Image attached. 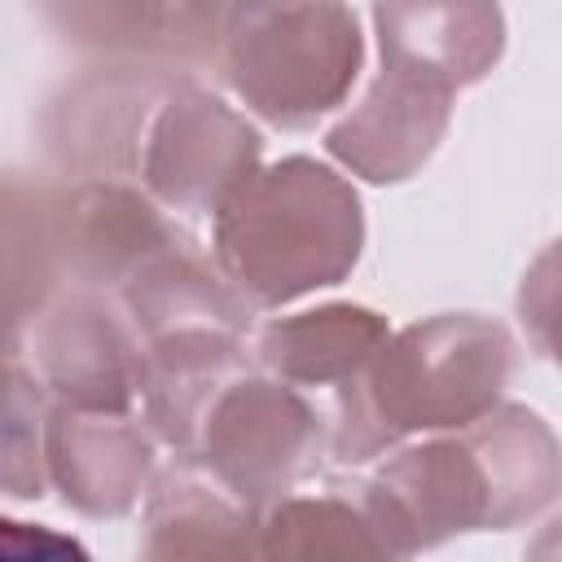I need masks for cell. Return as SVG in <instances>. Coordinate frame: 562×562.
I'll return each mask as SVG.
<instances>
[{
    "instance_id": "6da1fadb",
    "label": "cell",
    "mask_w": 562,
    "mask_h": 562,
    "mask_svg": "<svg viewBox=\"0 0 562 562\" xmlns=\"http://www.w3.org/2000/svg\"><path fill=\"white\" fill-rule=\"evenodd\" d=\"M364 496L391 558H413L470 531H509L562 496V439L536 408L501 400L470 426L422 435L378 457Z\"/></svg>"
},
{
    "instance_id": "7a4b0ae2",
    "label": "cell",
    "mask_w": 562,
    "mask_h": 562,
    "mask_svg": "<svg viewBox=\"0 0 562 562\" xmlns=\"http://www.w3.org/2000/svg\"><path fill=\"white\" fill-rule=\"evenodd\" d=\"M514 364V334L483 312H439L395 329L334 391L329 461L364 465L408 439L479 422L505 400Z\"/></svg>"
},
{
    "instance_id": "3957f363",
    "label": "cell",
    "mask_w": 562,
    "mask_h": 562,
    "mask_svg": "<svg viewBox=\"0 0 562 562\" xmlns=\"http://www.w3.org/2000/svg\"><path fill=\"white\" fill-rule=\"evenodd\" d=\"M211 220V255L255 312L347 281L364 250L360 193L307 154L263 162Z\"/></svg>"
},
{
    "instance_id": "277c9868",
    "label": "cell",
    "mask_w": 562,
    "mask_h": 562,
    "mask_svg": "<svg viewBox=\"0 0 562 562\" xmlns=\"http://www.w3.org/2000/svg\"><path fill=\"white\" fill-rule=\"evenodd\" d=\"M364 66L351 0H228L215 75L263 123L316 127L334 114Z\"/></svg>"
},
{
    "instance_id": "5b68a950",
    "label": "cell",
    "mask_w": 562,
    "mask_h": 562,
    "mask_svg": "<svg viewBox=\"0 0 562 562\" xmlns=\"http://www.w3.org/2000/svg\"><path fill=\"white\" fill-rule=\"evenodd\" d=\"M193 457L263 514L329 457V422L303 386L250 364L206 408Z\"/></svg>"
},
{
    "instance_id": "8992f818",
    "label": "cell",
    "mask_w": 562,
    "mask_h": 562,
    "mask_svg": "<svg viewBox=\"0 0 562 562\" xmlns=\"http://www.w3.org/2000/svg\"><path fill=\"white\" fill-rule=\"evenodd\" d=\"M263 167L259 127L193 75H176L149 114L136 184L171 215H215Z\"/></svg>"
},
{
    "instance_id": "52a82bcc",
    "label": "cell",
    "mask_w": 562,
    "mask_h": 562,
    "mask_svg": "<svg viewBox=\"0 0 562 562\" xmlns=\"http://www.w3.org/2000/svg\"><path fill=\"white\" fill-rule=\"evenodd\" d=\"M4 360H22L53 404L140 408L145 342L114 294L70 285L22 329L4 334Z\"/></svg>"
},
{
    "instance_id": "ba28073f",
    "label": "cell",
    "mask_w": 562,
    "mask_h": 562,
    "mask_svg": "<svg viewBox=\"0 0 562 562\" xmlns=\"http://www.w3.org/2000/svg\"><path fill=\"white\" fill-rule=\"evenodd\" d=\"M44 211H48L61 290L83 285V290L119 294L158 250L184 237L176 215L127 180L44 176Z\"/></svg>"
},
{
    "instance_id": "9c48e42d",
    "label": "cell",
    "mask_w": 562,
    "mask_h": 562,
    "mask_svg": "<svg viewBox=\"0 0 562 562\" xmlns=\"http://www.w3.org/2000/svg\"><path fill=\"white\" fill-rule=\"evenodd\" d=\"M184 70L101 61L48 97L40 114V140L66 180H127L136 184V158L154 105Z\"/></svg>"
},
{
    "instance_id": "30bf717a",
    "label": "cell",
    "mask_w": 562,
    "mask_h": 562,
    "mask_svg": "<svg viewBox=\"0 0 562 562\" xmlns=\"http://www.w3.org/2000/svg\"><path fill=\"white\" fill-rule=\"evenodd\" d=\"M158 435L140 408H79L53 404L44 417L48 492L83 518L132 514L158 474Z\"/></svg>"
},
{
    "instance_id": "8fae6325",
    "label": "cell",
    "mask_w": 562,
    "mask_h": 562,
    "mask_svg": "<svg viewBox=\"0 0 562 562\" xmlns=\"http://www.w3.org/2000/svg\"><path fill=\"white\" fill-rule=\"evenodd\" d=\"M35 9L83 57L193 75L215 66L228 0H35Z\"/></svg>"
},
{
    "instance_id": "7c38bea8",
    "label": "cell",
    "mask_w": 562,
    "mask_h": 562,
    "mask_svg": "<svg viewBox=\"0 0 562 562\" xmlns=\"http://www.w3.org/2000/svg\"><path fill=\"white\" fill-rule=\"evenodd\" d=\"M378 66L461 92L505 57L501 0H373Z\"/></svg>"
},
{
    "instance_id": "4fadbf2b",
    "label": "cell",
    "mask_w": 562,
    "mask_h": 562,
    "mask_svg": "<svg viewBox=\"0 0 562 562\" xmlns=\"http://www.w3.org/2000/svg\"><path fill=\"white\" fill-rule=\"evenodd\" d=\"M452 97L378 66L364 97L325 132V154L364 184H404L435 158L452 123Z\"/></svg>"
},
{
    "instance_id": "5bb4252c",
    "label": "cell",
    "mask_w": 562,
    "mask_h": 562,
    "mask_svg": "<svg viewBox=\"0 0 562 562\" xmlns=\"http://www.w3.org/2000/svg\"><path fill=\"white\" fill-rule=\"evenodd\" d=\"M263 514L246 505L193 452H176L145 492L140 553L158 562L180 558H259Z\"/></svg>"
},
{
    "instance_id": "9a60e30c",
    "label": "cell",
    "mask_w": 562,
    "mask_h": 562,
    "mask_svg": "<svg viewBox=\"0 0 562 562\" xmlns=\"http://www.w3.org/2000/svg\"><path fill=\"white\" fill-rule=\"evenodd\" d=\"M140 342H158L180 329H228L250 334L255 307L246 294L224 277L215 255H206L189 233L158 250L119 294Z\"/></svg>"
},
{
    "instance_id": "2e32d148",
    "label": "cell",
    "mask_w": 562,
    "mask_h": 562,
    "mask_svg": "<svg viewBox=\"0 0 562 562\" xmlns=\"http://www.w3.org/2000/svg\"><path fill=\"white\" fill-rule=\"evenodd\" d=\"M250 364V334L180 329L158 342H145L140 417L171 452H193L206 408Z\"/></svg>"
},
{
    "instance_id": "e0dca14e",
    "label": "cell",
    "mask_w": 562,
    "mask_h": 562,
    "mask_svg": "<svg viewBox=\"0 0 562 562\" xmlns=\"http://www.w3.org/2000/svg\"><path fill=\"white\" fill-rule=\"evenodd\" d=\"M391 338L382 312L364 303H321L307 312L272 316L250 334V356L259 369L303 386V391H338L351 382L373 351Z\"/></svg>"
},
{
    "instance_id": "ac0fdd59",
    "label": "cell",
    "mask_w": 562,
    "mask_h": 562,
    "mask_svg": "<svg viewBox=\"0 0 562 562\" xmlns=\"http://www.w3.org/2000/svg\"><path fill=\"white\" fill-rule=\"evenodd\" d=\"M259 558H391L382 522L360 483L281 496L263 509Z\"/></svg>"
},
{
    "instance_id": "d6986e66",
    "label": "cell",
    "mask_w": 562,
    "mask_h": 562,
    "mask_svg": "<svg viewBox=\"0 0 562 562\" xmlns=\"http://www.w3.org/2000/svg\"><path fill=\"white\" fill-rule=\"evenodd\" d=\"M4 299L9 329H22L53 294H61V272L53 255L48 211H44V176H4Z\"/></svg>"
},
{
    "instance_id": "ffe728a7",
    "label": "cell",
    "mask_w": 562,
    "mask_h": 562,
    "mask_svg": "<svg viewBox=\"0 0 562 562\" xmlns=\"http://www.w3.org/2000/svg\"><path fill=\"white\" fill-rule=\"evenodd\" d=\"M4 369H9V391H4V496L9 501H40L48 492V470H44L48 395L22 360H4Z\"/></svg>"
},
{
    "instance_id": "44dd1931",
    "label": "cell",
    "mask_w": 562,
    "mask_h": 562,
    "mask_svg": "<svg viewBox=\"0 0 562 562\" xmlns=\"http://www.w3.org/2000/svg\"><path fill=\"white\" fill-rule=\"evenodd\" d=\"M518 321L531 347L562 369V237L527 263L518 281Z\"/></svg>"
},
{
    "instance_id": "7402d4cb",
    "label": "cell",
    "mask_w": 562,
    "mask_h": 562,
    "mask_svg": "<svg viewBox=\"0 0 562 562\" xmlns=\"http://www.w3.org/2000/svg\"><path fill=\"white\" fill-rule=\"evenodd\" d=\"M527 558H562V514L540 527V536L527 544Z\"/></svg>"
}]
</instances>
